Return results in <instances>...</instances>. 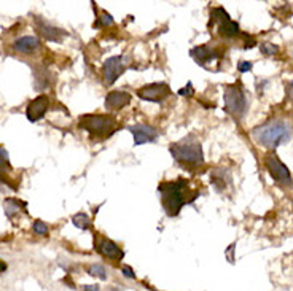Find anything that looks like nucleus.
<instances>
[{
  "instance_id": "f257e3e1",
  "label": "nucleus",
  "mask_w": 293,
  "mask_h": 291,
  "mask_svg": "<svg viewBox=\"0 0 293 291\" xmlns=\"http://www.w3.org/2000/svg\"><path fill=\"white\" fill-rule=\"evenodd\" d=\"M158 193L161 196L163 207L169 216H177L185 204H192L198 193H193L190 190L186 180H177V182H163L158 186Z\"/></svg>"
},
{
  "instance_id": "f03ea898",
  "label": "nucleus",
  "mask_w": 293,
  "mask_h": 291,
  "mask_svg": "<svg viewBox=\"0 0 293 291\" xmlns=\"http://www.w3.org/2000/svg\"><path fill=\"white\" fill-rule=\"evenodd\" d=\"M254 139L265 148H277L291 136V127L284 121H269L252 130Z\"/></svg>"
},
{
  "instance_id": "7ed1b4c3",
  "label": "nucleus",
  "mask_w": 293,
  "mask_h": 291,
  "mask_svg": "<svg viewBox=\"0 0 293 291\" xmlns=\"http://www.w3.org/2000/svg\"><path fill=\"white\" fill-rule=\"evenodd\" d=\"M169 151L175 161L188 167H198L204 163L202 147L195 136H188L177 143H172Z\"/></svg>"
},
{
  "instance_id": "20e7f679",
  "label": "nucleus",
  "mask_w": 293,
  "mask_h": 291,
  "mask_svg": "<svg viewBox=\"0 0 293 291\" xmlns=\"http://www.w3.org/2000/svg\"><path fill=\"white\" fill-rule=\"evenodd\" d=\"M80 129L91 136H107L116 126V121L110 115H85L80 118Z\"/></svg>"
},
{
  "instance_id": "39448f33",
  "label": "nucleus",
  "mask_w": 293,
  "mask_h": 291,
  "mask_svg": "<svg viewBox=\"0 0 293 291\" xmlns=\"http://www.w3.org/2000/svg\"><path fill=\"white\" fill-rule=\"evenodd\" d=\"M225 108L229 115H233L234 118H244V115L247 111V97L244 91L241 89V86L231 84L225 88Z\"/></svg>"
},
{
  "instance_id": "423d86ee",
  "label": "nucleus",
  "mask_w": 293,
  "mask_h": 291,
  "mask_svg": "<svg viewBox=\"0 0 293 291\" xmlns=\"http://www.w3.org/2000/svg\"><path fill=\"white\" fill-rule=\"evenodd\" d=\"M218 24V34L223 37H234L239 34V24L236 21L229 19V14L222 8L217 7L211 13V23L209 26Z\"/></svg>"
},
{
  "instance_id": "0eeeda50",
  "label": "nucleus",
  "mask_w": 293,
  "mask_h": 291,
  "mask_svg": "<svg viewBox=\"0 0 293 291\" xmlns=\"http://www.w3.org/2000/svg\"><path fill=\"white\" fill-rule=\"evenodd\" d=\"M265 166L269 170L271 177L279 185H288L290 186L293 183L288 167L281 161L279 158H277L276 153H269V154L265 156Z\"/></svg>"
},
{
  "instance_id": "6e6552de",
  "label": "nucleus",
  "mask_w": 293,
  "mask_h": 291,
  "mask_svg": "<svg viewBox=\"0 0 293 291\" xmlns=\"http://www.w3.org/2000/svg\"><path fill=\"white\" fill-rule=\"evenodd\" d=\"M124 59L123 56H112L104 62L102 67V77H104L106 84H113L116 80L120 78V75L124 72Z\"/></svg>"
},
{
  "instance_id": "1a4fd4ad",
  "label": "nucleus",
  "mask_w": 293,
  "mask_h": 291,
  "mask_svg": "<svg viewBox=\"0 0 293 291\" xmlns=\"http://www.w3.org/2000/svg\"><path fill=\"white\" fill-rule=\"evenodd\" d=\"M171 94V88L166 83H153V84H146L143 88H140L137 91V96L143 100L149 102H163L164 99H168Z\"/></svg>"
},
{
  "instance_id": "9d476101",
  "label": "nucleus",
  "mask_w": 293,
  "mask_h": 291,
  "mask_svg": "<svg viewBox=\"0 0 293 291\" xmlns=\"http://www.w3.org/2000/svg\"><path fill=\"white\" fill-rule=\"evenodd\" d=\"M48 107H50V99L48 96L41 94L38 97H35L31 104L27 105V110H26V116L27 120L31 123H35L38 120H41L45 113L48 111Z\"/></svg>"
},
{
  "instance_id": "9b49d317",
  "label": "nucleus",
  "mask_w": 293,
  "mask_h": 291,
  "mask_svg": "<svg viewBox=\"0 0 293 291\" xmlns=\"http://www.w3.org/2000/svg\"><path fill=\"white\" fill-rule=\"evenodd\" d=\"M131 134L134 137V145H143V143H150L158 139V130L153 126L149 124H136L129 127Z\"/></svg>"
},
{
  "instance_id": "f8f14e48",
  "label": "nucleus",
  "mask_w": 293,
  "mask_h": 291,
  "mask_svg": "<svg viewBox=\"0 0 293 291\" xmlns=\"http://www.w3.org/2000/svg\"><path fill=\"white\" fill-rule=\"evenodd\" d=\"M190 56L193 57V61L196 62V64H199L201 67H211V64L215 61V59H218L220 57V53L218 51H215V50H211L209 47H195V48H192V51H190Z\"/></svg>"
},
{
  "instance_id": "ddd939ff",
  "label": "nucleus",
  "mask_w": 293,
  "mask_h": 291,
  "mask_svg": "<svg viewBox=\"0 0 293 291\" xmlns=\"http://www.w3.org/2000/svg\"><path fill=\"white\" fill-rule=\"evenodd\" d=\"M96 249L102 256L113 259V261H121L123 256H124L123 250L110 239H99L97 243H96Z\"/></svg>"
},
{
  "instance_id": "4468645a",
  "label": "nucleus",
  "mask_w": 293,
  "mask_h": 291,
  "mask_svg": "<svg viewBox=\"0 0 293 291\" xmlns=\"http://www.w3.org/2000/svg\"><path fill=\"white\" fill-rule=\"evenodd\" d=\"M35 24H37V27H38V32L45 37V40H48V41H62V38L67 35L62 29H57V27H54V26H51V24H48V23H45V21H41L40 18H35Z\"/></svg>"
},
{
  "instance_id": "2eb2a0df",
  "label": "nucleus",
  "mask_w": 293,
  "mask_h": 291,
  "mask_svg": "<svg viewBox=\"0 0 293 291\" xmlns=\"http://www.w3.org/2000/svg\"><path fill=\"white\" fill-rule=\"evenodd\" d=\"M129 102H131V94H128L126 91H112L106 97V108L110 111L121 110Z\"/></svg>"
},
{
  "instance_id": "dca6fc26",
  "label": "nucleus",
  "mask_w": 293,
  "mask_h": 291,
  "mask_svg": "<svg viewBox=\"0 0 293 291\" xmlns=\"http://www.w3.org/2000/svg\"><path fill=\"white\" fill-rule=\"evenodd\" d=\"M40 47V41L35 35H24L19 37L16 41L13 43L14 51L18 53H24V54H32L34 51H37Z\"/></svg>"
},
{
  "instance_id": "f3484780",
  "label": "nucleus",
  "mask_w": 293,
  "mask_h": 291,
  "mask_svg": "<svg viewBox=\"0 0 293 291\" xmlns=\"http://www.w3.org/2000/svg\"><path fill=\"white\" fill-rule=\"evenodd\" d=\"M211 180H212V185L215 186V190L218 193H223L225 188L228 183H231V177L229 173L223 169H215L211 172Z\"/></svg>"
},
{
  "instance_id": "a211bd4d",
  "label": "nucleus",
  "mask_w": 293,
  "mask_h": 291,
  "mask_svg": "<svg viewBox=\"0 0 293 291\" xmlns=\"http://www.w3.org/2000/svg\"><path fill=\"white\" fill-rule=\"evenodd\" d=\"M4 206H5V215L11 220L14 215L19 213V210H21L19 207H26V204H24V202H19V200H16V199H7Z\"/></svg>"
},
{
  "instance_id": "6ab92c4d",
  "label": "nucleus",
  "mask_w": 293,
  "mask_h": 291,
  "mask_svg": "<svg viewBox=\"0 0 293 291\" xmlns=\"http://www.w3.org/2000/svg\"><path fill=\"white\" fill-rule=\"evenodd\" d=\"M72 223H73V226L78 228V229H81V231L90 229V226H91L90 216H88L86 213H77V215H73V216H72Z\"/></svg>"
},
{
  "instance_id": "aec40b11",
  "label": "nucleus",
  "mask_w": 293,
  "mask_h": 291,
  "mask_svg": "<svg viewBox=\"0 0 293 291\" xmlns=\"http://www.w3.org/2000/svg\"><path fill=\"white\" fill-rule=\"evenodd\" d=\"M88 272H90V275H93V277H97L100 280H107V271L102 264H93L90 269H88Z\"/></svg>"
},
{
  "instance_id": "412c9836",
  "label": "nucleus",
  "mask_w": 293,
  "mask_h": 291,
  "mask_svg": "<svg viewBox=\"0 0 293 291\" xmlns=\"http://www.w3.org/2000/svg\"><path fill=\"white\" fill-rule=\"evenodd\" d=\"M7 169H10V163H8V151L0 147V177H2V173L7 172Z\"/></svg>"
},
{
  "instance_id": "4be33fe9",
  "label": "nucleus",
  "mask_w": 293,
  "mask_h": 291,
  "mask_svg": "<svg viewBox=\"0 0 293 291\" xmlns=\"http://www.w3.org/2000/svg\"><path fill=\"white\" fill-rule=\"evenodd\" d=\"M260 50L265 56H274L277 51H279V48H277L274 43H269V41H263L260 45Z\"/></svg>"
},
{
  "instance_id": "5701e85b",
  "label": "nucleus",
  "mask_w": 293,
  "mask_h": 291,
  "mask_svg": "<svg viewBox=\"0 0 293 291\" xmlns=\"http://www.w3.org/2000/svg\"><path fill=\"white\" fill-rule=\"evenodd\" d=\"M32 228H34V232L38 236H47L48 234V226L43 221H40V220H37Z\"/></svg>"
},
{
  "instance_id": "b1692460",
  "label": "nucleus",
  "mask_w": 293,
  "mask_h": 291,
  "mask_svg": "<svg viewBox=\"0 0 293 291\" xmlns=\"http://www.w3.org/2000/svg\"><path fill=\"white\" fill-rule=\"evenodd\" d=\"M112 24H113V18L110 16L109 13L104 11V13H102V16L94 23V27H96V26H104V27H106V26H112Z\"/></svg>"
},
{
  "instance_id": "393cba45",
  "label": "nucleus",
  "mask_w": 293,
  "mask_h": 291,
  "mask_svg": "<svg viewBox=\"0 0 293 291\" xmlns=\"http://www.w3.org/2000/svg\"><path fill=\"white\" fill-rule=\"evenodd\" d=\"M179 94L180 96H186V97H190V96H193L195 94V89H193V84L192 83H186V88H183V89H180L179 91Z\"/></svg>"
},
{
  "instance_id": "a878e982",
  "label": "nucleus",
  "mask_w": 293,
  "mask_h": 291,
  "mask_svg": "<svg viewBox=\"0 0 293 291\" xmlns=\"http://www.w3.org/2000/svg\"><path fill=\"white\" fill-rule=\"evenodd\" d=\"M238 70L241 74H245V72H250L252 70V62H247V61H241L238 64Z\"/></svg>"
},
{
  "instance_id": "bb28decb",
  "label": "nucleus",
  "mask_w": 293,
  "mask_h": 291,
  "mask_svg": "<svg viewBox=\"0 0 293 291\" xmlns=\"http://www.w3.org/2000/svg\"><path fill=\"white\" fill-rule=\"evenodd\" d=\"M121 272H123L124 277H128V279H136V274H134V271L131 269L129 266H123V267H121Z\"/></svg>"
},
{
  "instance_id": "cd10ccee",
  "label": "nucleus",
  "mask_w": 293,
  "mask_h": 291,
  "mask_svg": "<svg viewBox=\"0 0 293 291\" xmlns=\"http://www.w3.org/2000/svg\"><path fill=\"white\" fill-rule=\"evenodd\" d=\"M236 249V243H233V245H229V249L226 250V256H228V259H229V263H233L234 261V256H233V250Z\"/></svg>"
},
{
  "instance_id": "c85d7f7f",
  "label": "nucleus",
  "mask_w": 293,
  "mask_h": 291,
  "mask_svg": "<svg viewBox=\"0 0 293 291\" xmlns=\"http://www.w3.org/2000/svg\"><path fill=\"white\" fill-rule=\"evenodd\" d=\"M99 285H85L83 286V291H99Z\"/></svg>"
},
{
  "instance_id": "c756f323",
  "label": "nucleus",
  "mask_w": 293,
  "mask_h": 291,
  "mask_svg": "<svg viewBox=\"0 0 293 291\" xmlns=\"http://www.w3.org/2000/svg\"><path fill=\"white\" fill-rule=\"evenodd\" d=\"M5 271H7V264L4 261H0V272H5Z\"/></svg>"
}]
</instances>
